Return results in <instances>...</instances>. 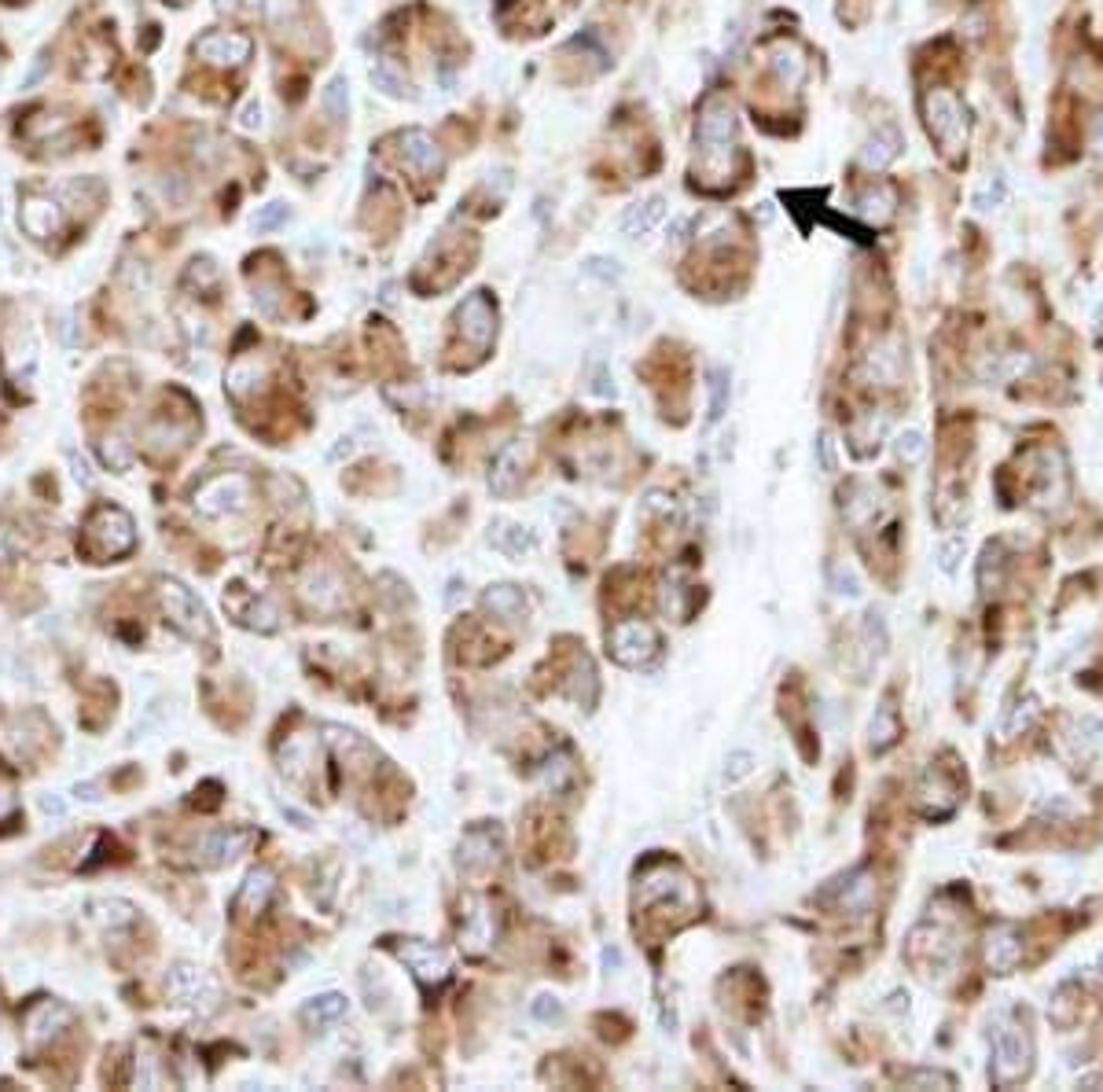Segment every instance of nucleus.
<instances>
[{
	"instance_id": "f704fd0d",
	"label": "nucleus",
	"mask_w": 1103,
	"mask_h": 1092,
	"mask_svg": "<svg viewBox=\"0 0 1103 1092\" xmlns=\"http://www.w3.org/2000/svg\"><path fill=\"white\" fill-rule=\"evenodd\" d=\"M537 777H541L545 787H552V791H563V787L574 784V762H570L567 750H559V754H552L549 762L541 765V772H537Z\"/></svg>"
},
{
	"instance_id": "7ed1b4c3",
	"label": "nucleus",
	"mask_w": 1103,
	"mask_h": 1092,
	"mask_svg": "<svg viewBox=\"0 0 1103 1092\" xmlns=\"http://www.w3.org/2000/svg\"><path fill=\"white\" fill-rule=\"evenodd\" d=\"M136 549V526L126 507L96 504L78 534V556L85 563H118Z\"/></svg>"
},
{
	"instance_id": "4c0bfd02",
	"label": "nucleus",
	"mask_w": 1103,
	"mask_h": 1092,
	"mask_svg": "<svg viewBox=\"0 0 1103 1092\" xmlns=\"http://www.w3.org/2000/svg\"><path fill=\"white\" fill-rule=\"evenodd\" d=\"M894 453L901 464H919V460L927 457V438L919 435V430H901L894 442Z\"/></svg>"
},
{
	"instance_id": "49530a36",
	"label": "nucleus",
	"mask_w": 1103,
	"mask_h": 1092,
	"mask_svg": "<svg viewBox=\"0 0 1103 1092\" xmlns=\"http://www.w3.org/2000/svg\"><path fill=\"white\" fill-rule=\"evenodd\" d=\"M582 269L589 272V276H600V280H619L622 276V269H619V262H614V257H589Z\"/></svg>"
},
{
	"instance_id": "b1692460",
	"label": "nucleus",
	"mask_w": 1103,
	"mask_h": 1092,
	"mask_svg": "<svg viewBox=\"0 0 1103 1092\" xmlns=\"http://www.w3.org/2000/svg\"><path fill=\"white\" fill-rule=\"evenodd\" d=\"M519 460H522V445L512 442L505 445V449L497 453V460H493V472H490V490L497 493V497H512L515 485H519Z\"/></svg>"
},
{
	"instance_id": "f03ea898",
	"label": "nucleus",
	"mask_w": 1103,
	"mask_h": 1092,
	"mask_svg": "<svg viewBox=\"0 0 1103 1092\" xmlns=\"http://www.w3.org/2000/svg\"><path fill=\"white\" fill-rule=\"evenodd\" d=\"M736 136H740V115H736V103L721 93L703 96V103H699V121H696V151H699V170H703L710 180L728 177V170H733Z\"/></svg>"
},
{
	"instance_id": "a18cd8bd",
	"label": "nucleus",
	"mask_w": 1103,
	"mask_h": 1092,
	"mask_svg": "<svg viewBox=\"0 0 1103 1092\" xmlns=\"http://www.w3.org/2000/svg\"><path fill=\"white\" fill-rule=\"evenodd\" d=\"M1026 364H1030V358H1019V353H1001V358H996V368H993V379L1001 383V379L1019 376Z\"/></svg>"
},
{
	"instance_id": "423d86ee",
	"label": "nucleus",
	"mask_w": 1103,
	"mask_h": 1092,
	"mask_svg": "<svg viewBox=\"0 0 1103 1092\" xmlns=\"http://www.w3.org/2000/svg\"><path fill=\"white\" fill-rule=\"evenodd\" d=\"M1030 1071H1033V1041H1030V1034L1004 1022V1027L993 1034V1064H990L993 1086L1011 1089V1086H1019V1081L1030 1078Z\"/></svg>"
},
{
	"instance_id": "ddd939ff",
	"label": "nucleus",
	"mask_w": 1103,
	"mask_h": 1092,
	"mask_svg": "<svg viewBox=\"0 0 1103 1092\" xmlns=\"http://www.w3.org/2000/svg\"><path fill=\"white\" fill-rule=\"evenodd\" d=\"M250 37L247 34H232V30H210L195 41V56H203L207 63L217 66H240L250 59Z\"/></svg>"
},
{
	"instance_id": "20e7f679",
	"label": "nucleus",
	"mask_w": 1103,
	"mask_h": 1092,
	"mask_svg": "<svg viewBox=\"0 0 1103 1092\" xmlns=\"http://www.w3.org/2000/svg\"><path fill=\"white\" fill-rule=\"evenodd\" d=\"M158 604H163L166 621H170L180 636H188L192 644H207V648L217 644L214 621H210L207 607H203V600L192 589L180 586L177 578H158Z\"/></svg>"
},
{
	"instance_id": "f257e3e1",
	"label": "nucleus",
	"mask_w": 1103,
	"mask_h": 1092,
	"mask_svg": "<svg viewBox=\"0 0 1103 1092\" xmlns=\"http://www.w3.org/2000/svg\"><path fill=\"white\" fill-rule=\"evenodd\" d=\"M22 1041H26L30 1067H37L49 1081L71 1086L78 1078L85 1037H81L74 1008L59 1004V1000H34L22 1015Z\"/></svg>"
},
{
	"instance_id": "6ab92c4d",
	"label": "nucleus",
	"mask_w": 1103,
	"mask_h": 1092,
	"mask_svg": "<svg viewBox=\"0 0 1103 1092\" xmlns=\"http://www.w3.org/2000/svg\"><path fill=\"white\" fill-rule=\"evenodd\" d=\"M254 839H258L254 828H221V831H214V836L203 839V846H199L203 857H199V861L203 864H228V861H235L240 854H247Z\"/></svg>"
},
{
	"instance_id": "4be33fe9",
	"label": "nucleus",
	"mask_w": 1103,
	"mask_h": 1092,
	"mask_svg": "<svg viewBox=\"0 0 1103 1092\" xmlns=\"http://www.w3.org/2000/svg\"><path fill=\"white\" fill-rule=\"evenodd\" d=\"M666 199L662 195H651V199L636 203V207H629L626 214H622V232H626L629 240H641L648 236V232H655L662 225V217H666Z\"/></svg>"
},
{
	"instance_id": "f3484780",
	"label": "nucleus",
	"mask_w": 1103,
	"mask_h": 1092,
	"mask_svg": "<svg viewBox=\"0 0 1103 1092\" xmlns=\"http://www.w3.org/2000/svg\"><path fill=\"white\" fill-rule=\"evenodd\" d=\"M225 607L235 614V621H240V626L258 629V633H272V629H277V611H272L265 600H258L254 593H243V586L228 589Z\"/></svg>"
},
{
	"instance_id": "864d4df0",
	"label": "nucleus",
	"mask_w": 1103,
	"mask_h": 1092,
	"mask_svg": "<svg viewBox=\"0 0 1103 1092\" xmlns=\"http://www.w3.org/2000/svg\"><path fill=\"white\" fill-rule=\"evenodd\" d=\"M1092 151L1103 155V118L1097 121V129H1092Z\"/></svg>"
},
{
	"instance_id": "bb28decb",
	"label": "nucleus",
	"mask_w": 1103,
	"mask_h": 1092,
	"mask_svg": "<svg viewBox=\"0 0 1103 1092\" xmlns=\"http://www.w3.org/2000/svg\"><path fill=\"white\" fill-rule=\"evenodd\" d=\"M869 735H872V750H876V754H887V750L897 743V735H901V722H897V710L890 707V703H882V707L876 710Z\"/></svg>"
},
{
	"instance_id": "a211bd4d",
	"label": "nucleus",
	"mask_w": 1103,
	"mask_h": 1092,
	"mask_svg": "<svg viewBox=\"0 0 1103 1092\" xmlns=\"http://www.w3.org/2000/svg\"><path fill=\"white\" fill-rule=\"evenodd\" d=\"M901 151H905L901 129H897L894 121H882V126H876L869 133V140L861 143V166H869V170H887Z\"/></svg>"
},
{
	"instance_id": "6e6552de",
	"label": "nucleus",
	"mask_w": 1103,
	"mask_h": 1092,
	"mask_svg": "<svg viewBox=\"0 0 1103 1092\" xmlns=\"http://www.w3.org/2000/svg\"><path fill=\"white\" fill-rule=\"evenodd\" d=\"M250 504V479L240 472L214 475L195 490V512L207 519H225V515H240Z\"/></svg>"
},
{
	"instance_id": "a19ab883",
	"label": "nucleus",
	"mask_w": 1103,
	"mask_h": 1092,
	"mask_svg": "<svg viewBox=\"0 0 1103 1092\" xmlns=\"http://www.w3.org/2000/svg\"><path fill=\"white\" fill-rule=\"evenodd\" d=\"M832 589H835V596H850V600H857V596H861V578L854 574V567L835 563L832 567Z\"/></svg>"
},
{
	"instance_id": "8fccbe9b",
	"label": "nucleus",
	"mask_w": 1103,
	"mask_h": 1092,
	"mask_svg": "<svg viewBox=\"0 0 1103 1092\" xmlns=\"http://www.w3.org/2000/svg\"><path fill=\"white\" fill-rule=\"evenodd\" d=\"M280 222H287V207H280V203H272V207H265L262 214L254 217V229H277Z\"/></svg>"
},
{
	"instance_id": "f8f14e48",
	"label": "nucleus",
	"mask_w": 1103,
	"mask_h": 1092,
	"mask_svg": "<svg viewBox=\"0 0 1103 1092\" xmlns=\"http://www.w3.org/2000/svg\"><path fill=\"white\" fill-rule=\"evenodd\" d=\"M398 155L401 166L416 177H438L445 158H441V148L435 143V136L427 129H405L398 133Z\"/></svg>"
},
{
	"instance_id": "5701e85b",
	"label": "nucleus",
	"mask_w": 1103,
	"mask_h": 1092,
	"mask_svg": "<svg viewBox=\"0 0 1103 1092\" xmlns=\"http://www.w3.org/2000/svg\"><path fill=\"white\" fill-rule=\"evenodd\" d=\"M1019 957H1023V942L1015 938V931L996 927L990 935V942H986V964H990V971L993 975H1011L1019 964Z\"/></svg>"
},
{
	"instance_id": "473e14b6",
	"label": "nucleus",
	"mask_w": 1103,
	"mask_h": 1092,
	"mask_svg": "<svg viewBox=\"0 0 1103 1092\" xmlns=\"http://www.w3.org/2000/svg\"><path fill=\"white\" fill-rule=\"evenodd\" d=\"M978 589H983V596L996 593V589L1004 586V549L1001 544H986L983 549V563H978Z\"/></svg>"
},
{
	"instance_id": "c03bdc74",
	"label": "nucleus",
	"mask_w": 1103,
	"mask_h": 1092,
	"mask_svg": "<svg viewBox=\"0 0 1103 1092\" xmlns=\"http://www.w3.org/2000/svg\"><path fill=\"white\" fill-rule=\"evenodd\" d=\"M1033 717H1038V703H1033V700L1019 703V707L1011 710V717H1008V725H1004V732H1008V735H1015L1019 728H1026V725L1033 722Z\"/></svg>"
},
{
	"instance_id": "c85d7f7f",
	"label": "nucleus",
	"mask_w": 1103,
	"mask_h": 1092,
	"mask_svg": "<svg viewBox=\"0 0 1103 1092\" xmlns=\"http://www.w3.org/2000/svg\"><path fill=\"white\" fill-rule=\"evenodd\" d=\"M342 1015H346V997H339V993H321L302 1008V1019L309 1027H328V1022H339Z\"/></svg>"
},
{
	"instance_id": "c756f323",
	"label": "nucleus",
	"mask_w": 1103,
	"mask_h": 1092,
	"mask_svg": "<svg viewBox=\"0 0 1103 1092\" xmlns=\"http://www.w3.org/2000/svg\"><path fill=\"white\" fill-rule=\"evenodd\" d=\"M368 78H372V85H376L383 96H391V100H413V96H416L405 74H398L391 63H376L368 71Z\"/></svg>"
},
{
	"instance_id": "5fc2aeb1",
	"label": "nucleus",
	"mask_w": 1103,
	"mask_h": 1092,
	"mask_svg": "<svg viewBox=\"0 0 1103 1092\" xmlns=\"http://www.w3.org/2000/svg\"><path fill=\"white\" fill-rule=\"evenodd\" d=\"M0 1012H4V997H0Z\"/></svg>"
},
{
	"instance_id": "39448f33",
	"label": "nucleus",
	"mask_w": 1103,
	"mask_h": 1092,
	"mask_svg": "<svg viewBox=\"0 0 1103 1092\" xmlns=\"http://www.w3.org/2000/svg\"><path fill=\"white\" fill-rule=\"evenodd\" d=\"M924 121L931 140L938 143L946 155L964 151V143H968V111H964L961 96H956L953 89H927Z\"/></svg>"
},
{
	"instance_id": "dca6fc26",
	"label": "nucleus",
	"mask_w": 1103,
	"mask_h": 1092,
	"mask_svg": "<svg viewBox=\"0 0 1103 1092\" xmlns=\"http://www.w3.org/2000/svg\"><path fill=\"white\" fill-rule=\"evenodd\" d=\"M636 898L648 905L655 898H684V901H696V890H691V879L681 876L673 864H655L641 876V886H636Z\"/></svg>"
},
{
	"instance_id": "aec40b11",
	"label": "nucleus",
	"mask_w": 1103,
	"mask_h": 1092,
	"mask_svg": "<svg viewBox=\"0 0 1103 1092\" xmlns=\"http://www.w3.org/2000/svg\"><path fill=\"white\" fill-rule=\"evenodd\" d=\"M765 56H769V71L776 74V81H780L783 89H791V93H795V89L805 81L810 63H805V52L798 49L795 41H773Z\"/></svg>"
},
{
	"instance_id": "e433bc0d",
	"label": "nucleus",
	"mask_w": 1103,
	"mask_h": 1092,
	"mask_svg": "<svg viewBox=\"0 0 1103 1092\" xmlns=\"http://www.w3.org/2000/svg\"><path fill=\"white\" fill-rule=\"evenodd\" d=\"M19 799H15V772L0 765V824H19Z\"/></svg>"
},
{
	"instance_id": "79ce46f5",
	"label": "nucleus",
	"mask_w": 1103,
	"mask_h": 1092,
	"mask_svg": "<svg viewBox=\"0 0 1103 1092\" xmlns=\"http://www.w3.org/2000/svg\"><path fill=\"white\" fill-rule=\"evenodd\" d=\"M964 552H968V541H964L961 534L949 537V541H942V544H938V567H942L946 574H956V567H961Z\"/></svg>"
},
{
	"instance_id": "2f4dec72",
	"label": "nucleus",
	"mask_w": 1103,
	"mask_h": 1092,
	"mask_svg": "<svg viewBox=\"0 0 1103 1092\" xmlns=\"http://www.w3.org/2000/svg\"><path fill=\"white\" fill-rule=\"evenodd\" d=\"M869 371L872 379H879V383H897V376H901V353H897L894 343H882L876 346V350L869 353Z\"/></svg>"
},
{
	"instance_id": "3c124183",
	"label": "nucleus",
	"mask_w": 1103,
	"mask_h": 1092,
	"mask_svg": "<svg viewBox=\"0 0 1103 1092\" xmlns=\"http://www.w3.org/2000/svg\"><path fill=\"white\" fill-rule=\"evenodd\" d=\"M258 121H262V108H258V103H247V111H243V126L254 129Z\"/></svg>"
},
{
	"instance_id": "58836bf2",
	"label": "nucleus",
	"mask_w": 1103,
	"mask_h": 1092,
	"mask_svg": "<svg viewBox=\"0 0 1103 1092\" xmlns=\"http://www.w3.org/2000/svg\"><path fill=\"white\" fill-rule=\"evenodd\" d=\"M755 765L758 758L750 754V750H733V754L725 758V772H721V777H725V784H740V780H747L750 772H755Z\"/></svg>"
},
{
	"instance_id": "4468645a",
	"label": "nucleus",
	"mask_w": 1103,
	"mask_h": 1092,
	"mask_svg": "<svg viewBox=\"0 0 1103 1092\" xmlns=\"http://www.w3.org/2000/svg\"><path fill=\"white\" fill-rule=\"evenodd\" d=\"M500 831L497 828H471L460 843V868L471 876H482V871L497 868L500 864Z\"/></svg>"
},
{
	"instance_id": "ea45409f",
	"label": "nucleus",
	"mask_w": 1103,
	"mask_h": 1092,
	"mask_svg": "<svg viewBox=\"0 0 1103 1092\" xmlns=\"http://www.w3.org/2000/svg\"><path fill=\"white\" fill-rule=\"evenodd\" d=\"M324 111H328V118H346V108H349V93H346V78H335L328 81V89H324Z\"/></svg>"
},
{
	"instance_id": "de8ad7c7",
	"label": "nucleus",
	"mask_w": 1103,
	"mask_h": 1092,
	"mask_svg": "<svg viewBox=\"0 0 1103 1092\" xmlns=\"http://www.w3.org/2000/svg\"><path fill=\"white\" fill-rule=\"evenodd\" d=\"M530 1015L541 1022H552V1019H563V1004L555 997H534V1004H530Z\"/></svg>"
},
{
	"instance_id": "37998d69",
	"label": "nucleus",
	"mask_w": 1103,
	"mask_h": 1092,
	"mask_svg": "<svg viewBox=\"0 0 1103 1092\" xmlns=\"http://www.w3.org/2000/svg\"><path fill=\"white\" fill-rule=\"evenodd\" d=\"M817 457H820V467H824V472H839V442H835L832 430H820Z\"/></svg>"
},
{
	"instance_id": "412c9836",
	"label": "nucleus",
	"mask_w": 1103,
	"mask_h": 1092,
	"mask_svg": "<svg viewBox=\"0 0 1103 1092\" xmlns=\"http://www.w3.org/2000/svg\"><path fill=\"white\" fill-rule=\"evenodd\" d=\"M894 207H897V192L887 180H872V185H864L861 195H857V214L869 225H887L890 217H894Z\"/></svg>"
},
{
	"instance_id": "393cba45",
	"label": "nucleus",
	"mask_w": 1103,
	"mask_h": 1092,
	"mask_svg": "<svg viewBox=\"0 0 1103 1092\" xmlns=\"http://www.w3.org/2000/svg\"><path fill=\"white\" fill-rule=\"evenodd\" d=\"M482 607L493 614V618H505V621H519L527 614V600L515 586H493L482 593Z\"/></svg>"
},
{
	"instance_id": "6e6d98bb",
	"label": "nucleus",
	"mask_w": 1103,
	"mask_h": 1092,
	"mask_svg": "<svg viewBox=\"0 0 1103 1092\" xmlns=\"http://www.w3.org/2000/svg\"><path fill=\"white\" fill-rule=\"evenodd\" d=\"M177 4H185V0H177Z\"/></svg>"
},
{
	"instance_id": "c9c22d12",
	"label": "nucleus",
	"mask_w": 1103,
	"mask_h": 1092,
	"mask_svg": "<svg viewBox=\"0 0 1103 1092\" xmlns=\"http://www.w3.org/2000/svg\"><path fill=\"white\" fill-rule=\"evenodd\" d=\"M728 398H733V383H728V371H725V368H714V371H710V413H706V423H718L721 416L728 413Z\"/></svg>"
},
{
	"instance_id": "7c9ffc66",
	"label": "nucleus",
	"mask_w": 1103,
	"mask_h": 1092,
	"mask_svg": "<svg viewBox=\"0 0 1103 1092\" xmlns=\"http://www.w3.org/2000/svg\"><path fill=\"white\" fill-rule=\"evenodd\" d=\"M96 695H100V692H96V685H93V695H85V703H81V710H78V722L85 725L89 732H100V728L108 725L111 710H114V707H108V703H114V688L111 685L103 688V700H96Z\"/></svg>"
},
{
	"instance_id": "a878e982",
	"label": "nucleus",
	"mask_w": 1103,
	"mask_h": 1092,
	"mask_svg": "<svg viewBox=\"0 0 1103 1092\" xmlns=\"http://www.w3.org/2000/svg\"><path fill=\"white\" fill-rule=\"evenodd\" d=\"M490 544L500 549L505 556H522V552H534V534L527 526H512V522H497L490 530Z\"/></svg>"
},
{
	"instance_id": "1a4fd4ad",
	"label": "nucleus",
	"mask_w": 1103,
	"mask_h": 1092,
	"mask_svg": "<svg viewBox=\"0 0 1103 1092\" xmlns=\"http://www.w3.org/2000/svg\"><path fill=\"white\" fill-rule=\"evenodd\" d=\"M394 953H398L401 964L413 971L423 990H441L449 982V975H453L445 953L435 950L431 942H420V938H401V942H394Z\"/></svg>"
},
{
	"instance_id": "cd10ccee",
	"label": "nucleus",
	"mask_w": 1103,
	"mask_h": 1092,
	"mask_svg": "<svg viewBox=\"0 0 1103 1092\" xmlns=\"http://www.w3.org/2000/svg\"><path fill=\"white\" fill-rule=\"evenodd\" d=\"M847 883V890H842V898L835 901V908H847V913H864V908L872 905V894H876V883H872L869 871H854L850 879H842Z\"/></svg>"
},
{
	"instance_id": "0eeeda50",
	"label": "nucleus",
	"mask_w": 1103,
	"mask_h": 1092,
	"mask_svg": "<svg viewBox=\"0 0 1103 1092\" xmlns=\"http://www.w3.org/2000/svg\"><path fill=\"white\" fill-rule=\"evenodd\" d=\"M607 651H611L614 663L629 666V670H644V666L655 663L662 651L659 629L641 618L619 621V626L607 633Z\"/></svg>"
},
{
	"instance_id": "09e8293b",
	"label": "nucleus",
	"mask_w": 1103,
	"mask_h": 1092,
	"mask_svg": "<svg viewBox=\"0 0 1103 1092\" xmlns=\"http://www.w3.org/2000/svg\"><path fill=\"white\" fill-rule=\"evenodd\" d=\"M905 1086H953V1078L942 1071H912V1074H901Z\"/></svg>"
},
{
	"instance_id": "9d476101",
	"label": "nucleus",
	"mask_w": 1103,
	"mask_h": 1092,
	"mask_svg": "<svg viewBox=\"0 0 1103 1092\" xmlns=\"http://www.w3.org/2000/svg\"><path fill=\"white\" fill-rule=\"evenodd\" d=\"M456 328H460L463 343H471L475 350H490L493 336H497V309H493L490 294L475 291L463 299V306L456 309Z\"/></svg>"
},
{
	"instance_id": "9b49d317",
	"label": "nucleus",
	"mask_w": 1103,
	"mask_h": 1092,
	"mask_svg": "<svg viewBox=\"0 0 1103 1092\" xmlns=\"http://www.w3.org/2000/svg\"><path fill=\"white\" fill-rule=\"evenodd\" d=\"M170 993L195 1012H214L217 1008V982L195 964H177L170 971Z\"/></svg>"
},
{
	"instance_id": "2eb2a0df",
	"label": "nucleus",
	"mask_w": 1103,
	"mask_h": 1092,
	"mask_svg": "<svg viewBox=\"0 0 1103 1092\" xmlns=\"http://www.w3.org/2000/svg\"><path fill=\"white\" fill-rule=\"evenodd\" d=\"M272 894H277V879L269 871H250L243 879L240 894L232 898V920L235 923H250L272 905Z\"/></svg>"
},
{
	"instance_id": "603ef678",
	"label": "nucleus",
	"mask_w": 1103,
	"mask_h": 1092,
	"mask_svg": "<svg viewBox=\"0 0 1103 1092\" xmlns=\"http://www.w3.org/2000/svg\"><path fill=\"white\" fill-rule=\"evenodd\" d=\"M460 589H468L460 578H453V581H449V593H445V604H449V607H453L456 600H460Z\"/></svg>"
},
{
	"instance_id": "72a5a7b5",
	"label": "nucleus",
	"mask_w": 1103,
	"mask_h": 1092,
	"mask_svg": "<svg viewBox=\"0 0 1103 1092\" xmlns=\"http://www.w3.org/2000/svg\"><path fill=\"white\" fill-rule=\"evenodd\" d=\"M1004 203H1008V180H1004V173H990V177L983 180V188L971 195V207H975L978 214L1001 210Z\"/></svg>"
}]
</instances>
